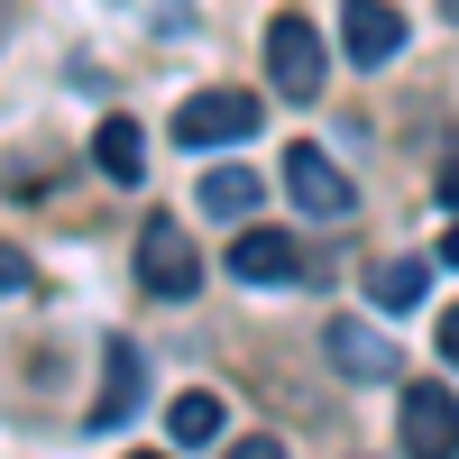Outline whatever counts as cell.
Wrapping results in <instances>:
<instances>
[{"mask_svg": "<svg viewBox=\"0 0 459 459\" xmlns=\"http://www.w3.org/2000/svg\"><path fill=\"white\" fill-rule=\"evenodd\" d=\"M230 276L239 285H294L303 276V239L294 230H239L230 239Z\"/></svg>", "mask_w": 459, "mask_h": 459, "instance_id": "7", "label": "cell"}, {"mask_svg": "<svg viewBox=\"0 0 459 459\" xmlns=\"http://www.w3.org/2000/svg\"><path fill=\"white\" fill-rule=\"evenodd\" d=\"M257 194H266V184H257L248 166H212V175H203V212H212V221H248Z\"/></svg>", "mask_w": 459, "mask_h": 459, "instance_id": "12", "label": "cell"}, {"mask_svg": "<svg viewBox=\"0 0 459 459\" xmlns=\"http://www.w3.org/2000/svg\"><path fill=\"white\" fill-rule=\"evenodd\" d=\"M221 423H230V413H221V395H203V386L166 404V432H175L184 450H212V441H221Z\"/></svg>", "mask_w": 459, "mask_h": 459, "instance_id": "13", "label": "cell"}, {"mask_svg": "<svg viewBox=\"0 0 459 459\" xmlns=\"http://www.w3.org/2000/svg\"><path fill=\"white\" fill-rule=\"evenodd\" d=\"M257 120H266L257 92H194L175 110V147H239V138H257Z\"/></svg>", "mask_w": 459, "mask_h": 459, "instance_id": "3", "label": "cell"}, {"mask_svg": "<svg viewBox=\"0 0 459 459\" xmlns=\"http://www.w3.org/2000/svg\"><path fill=\"white\" fill-rule=\"evenodd\" d=\"M395 432L413 459H459V395L441 386V377H413V386L395 395Z\"/></svg>", "mask_w": 459, "mask_h": 459, "instance_id": "2", "label": "cell"}, {"mask_svg": "<svg viewBox=\"0 0 459 459\" xmlns=\"http://www.w3.org/2000/svg\"><path fill=\"white\" fill-rule=\"evenodd\" d=\"M101 368H110V386H101V404H92V432H120L129 413L147 404V350H138L129 331H110V340H101Z\"/></svg>", "mask_w": 459, "mask_h": 459, "instance_id": "6", "label": "cell"}, {"mask_svg": "<svg viewBox=\"0 0 459 459\" xmlns=\"http://www.w3.org/2000/svg\"><path fill=\"white\" fill-rule=\"evenodd\" d=\"M441 359L459 368V313H441Z\"/></svg>", "mask_w": 459, "mask_h": 459, "instance_id": "15", "label": "cell"}, {"mask_svg": "<svg viewBox=\"0 0 459 459\" xmlns=\"http://www.w3.org/2000/svg\"><path fill=\"white\" fill-rule=\"evenodd\" d=\"M322 74H331L322 28L303 19V10H285L276 28H266V83H276L285 101H313V92H322Z\"/></svg>", "mask_w": 459, "mask_h": 459, "instance_id": "1", "label": "cell"}, {"mask_svg": "<svg viewBox=\"0 0 459 459\" xmlns=\"http://www.w3.org/2000/svg\"><path fill=\"white\" fill-rule=\"evenodd\" d=\"M423 285H432L423 257H377V266H368V294L386 303V313H413V303H423Z\"/></svg>", "mask_w": 459, "mask_h": 459, "instance_id": "11", "label": "cell"}, {"mask_svg": "<svg viewBox=\"0 0 459 459\" xmlns=\"http://www.w3.org/2000/svg\"><path fill=\"white\" fill-rule=\"evenodd\" d=\"M322 350H331V368L350 377V386H386V377H404V368H395V340L377 331V322H359V313H340V322L322 331Z\"/></svg>", "mask_w": 459, "mask_h": 459, "instance_id": "5", "label": "cell"}, {"mask_svg": "<svg viewBox=\"0 0 459 459\" xmlns=\"http://www.w3.org/2000/svg\"><path fill=\"white\" fill-rule=\"evenodd\" d=\"M92 166H101L110 184H138V175H147V129H138V120H101Z\"/></svg>", "mask_w": 459, "mask_h": 459, "instance_id": "10", "label": "cell"}, {"mask_svg": "<svg viewBox=\"0 0 459 459\" xmlns=\"http://www.w3.org/2000/svg\"><path fill=\"white\" fill-rule=\"evenodd\" d=\"M0 28H10V10H0Z\"/></svg>", "mask_w": 459, "mask_h": 459, "instance_id": "19", "label": "cell"}, {"mask_svg": "<svg viewBox=\"0 0 459 459\" xmlns=\"http://www.w3.org/2000/svg\"><path fill=\"white\" fill-rule=\"evenodd\" d=\"M441 203H450V212H459V157H450V166H441Z\"/></svg>", "mask_w": 459, "mask_h": 459, "instance_id": "16", "label": "cell"}, {"mask_svg": "<svg viewBox=\"0 0 459 459\" xmlns=\"http://www.w3.org/2000/svg\"><path fill=\"white\" fill-rule=\"evenodd\" d=\"M138 285L166 294V303H184V294L203 285V257H194V239H184L175 221H147L138 230Z\"/></svg>", "mask_w": 459, "mask_h": 459, "instance_id": "4", "label": "cell"}, {"mask_svg": "<svg viewBox=\"0 0 459 459\" xmlns=\"http://www.w3.org/2000/svg\"><path fill=\"white\" fill-rule=\"evenodd\" d=\"M0 294H28V257L19 248H0Z\"/></svg>", "mask_w": 459, "mask_h": 459, "instance_id": "14", "label": "cell"}, {"mask_svg": "<svg viewBox=\"0 0 459 459\" xmlns=\"http://www.w3.org/2000/svg\"><path fill=\"white\" fill-rule=\"evenodd\" d=\"M441 19H450V28H459V0H441Z\"/></svg>", "mask_w": 459, "mask_h": 459, "instance_id": "18", "label": "cell"}, {"mask_svg": "<svg viewBox=\"0 0 459 459\" xmlns=\"http://www.w3.org/2000/svg\"><path fill=\"white\" fill-rule=\"evenodd\" d=\"M441 257H450V266H459V212H450V230H441Z\"/></svg>", "mask_w": 459, "mask_h": 459, "instance_id": "17", "label": "cell"}, {"mask_svg": "<svg viewBox=\"0 0 459 459\" xmlns=\"http://www.w3.org/2000/svg\"><path fill=\"white\" fill-rule=\"evenodd\" d=\"M285 194L303 203V212H322V221H340L359 194H350V175H340L322 147H285Z\"/></svg>", "mask_w": 459, "mask_h": 459, "instance_id": "9", "label": "cell"}, {"mask_svg": "<svg viewBox=\"0 0 459 459\" xmlns=\"http://www.w3.org/2000/svg\"><path fill=\"white\" fill-rule=\"evenodd\" d=\"M340 37H350V65H395L404 56V10L395 0H350V10H340Z\"/></svg>", "mask_w": 459, "mask_h": 459, "instance_id": "8", "label": "cell"}]
</instances>
